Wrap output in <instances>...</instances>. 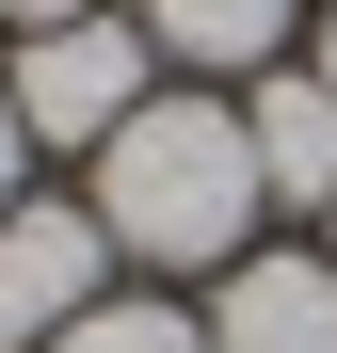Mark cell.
Here are the masks:
<instances>
[{
    "label": "cell",
    "instance_id": "1",
    "mask_svg": "<svg viewBox=\"0 0 337 353\" xmlns=\"http://www.w3.org/2000/svg\"><path fill=\"white\" fill-rule=\"evenodd\" d=\"M81 209H96V241H112V257H161V273L241 257V225L273 209L241 97H145L129 129L96 145V193H81Z\"/></svg>",
    "mask_w": 337,
    "mask_h": 353
},
{
    "label": "cell",
    "instance_id": "2",
    "mask_svg": "<svg viewBox=\"0 0 337 353\" xmlns=\"http://www.w3.org/2000/svg\"><path fill=\"white\" fill-rule=\"evenodd\" d=\"M145 81H161L145 17H48V32L17 48V81H0V97H17V129H32V145H81V161H96V145L145 112Z\"/></svg>",
    "mask_w": 337,
    "mask_h": 353
},
{
    "label": "cell",
    "instance_id": "3",
    "mask_svg": "<svg viewBox=\"0 0 337 353\" xmlns=\"http://www.w3.org/2000/svg\"><path fill=\"white\" fill-rule=\"evenodd\" d=\"M96 209H65V193H17L0 209V353H48L81 305H96Z\"/></svg>",
    "mask_w": 337,
    "mask_h": 353
},
{
    "label": "cell",
    "instance_id": "4",
    "mask_svg": "<svg viewBox=\"0 0 337 353\" xmlns=\"http://www.w3.org/2000/svg\"><path fill=\"white\" fill-rule=\"evenodd\" d=\"M209 353H337V257H241L209 289Z\"/></svg>",
    "mask_w": 337,
    "mask_h": 353
},
{
    "label": "cell",
    "instance_id": "5",
    "mask_svg": "<svg viewBox=\"0 0 337 353\" xmlns=\"http://www.w3.org/2000/svg\"><path fill=\"white\" fill-rule=\"evenodd\" d=\"M241 129H257V176H273V193H321L337 209V81L321 65H257L241 81Z\"/></svg>",
    "mask_w": 337,
    "mask_h": 353
},
{
    "label": "cell",
    "instance_id": "6",
    "mask_svg": "<svg viewBox=\"0 0 337 353\" xmlns=\"http://www.w3.org/2000/svg\"><path fill=\"white\" fill-rule=\"evenodd\" d=\"M289 17H305V0H145V48H161V65H273V48H289Z\"/></svg>",
    "mask_w": 337,
    "mask_h": 353
},
{
    "label": "cell",
    "instance_id": "7",
    "mask_svg": "<svg viewBox=\"0 0 337 353\" xmlns=\"http://www.w3.org/2000/svg\"><path fill=\"white\" fill-rule=\"evenodd\" d=\"M48 353H209V321H177V305H112V289H96Z\"/></svg>",
    "mask_w": 337,
    "mask_h": 353
},
{
    "label": "cell",
    "instance_id": "8",
    "mask_svg": "<svg viewBox=\"0 0 337 353\" xmlns=\"http://www.w3.org/2000/svg\"><path fill=\"white\" fill-rule=\"evenodd\" d=\"M17 161H32V129H17V97H0V209H17Z\"/></svg>",
    "mask_w": 337,
    "mask_h": 353
},
{
    "label": "cell",
    "instance_id": "9",
    "mask_svg": "<svg viewBox=\"0 0 337 353\" xmlns=\"http://www.w3.org/2000/svg\"><path fill=\"white\" fill-rule=\"evenodd\" d=\"M0 17H32V32H48V17H81V0H0Z\"/></svg>",
    "mask_w": 337,
    "mask_h": 353
},
{
    "label": "cell",
    "instance_id": "10",
    "mask_svg": "<svg viewBox=\"0 0 337 353\" xmlns=\"http://www.w3.org/2000/svg\"><path fill=\"white\" fill-rule=\"evenodd\" d=\"M321 81H337V0H321Z\"/></svg>",
    "mask_w": 337,
    "mask_h": 353
}]
</instances>
